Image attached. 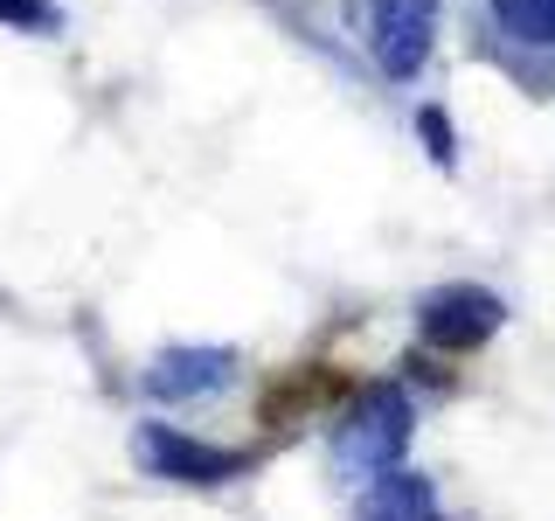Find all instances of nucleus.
I'll use <instances>...</instances> for the list:
<instances>
[{
  "mask_svg": "<svg viewBox=\"0 0 555 521\" xmlns=\"http://www.w3.org/2000/svg\"><path fill=\"white\" fill-rule=\"evenodd\" d=\"M340 22L382 77L410 84L424 69L430 42H438V0H347Z\"/></svg>",
  "mask_w": 555,
  "mask_h": 521,
  "instance_id": "obj_1",
  "label": "nucleus"
},
{
  "mask_svg": "<svg viewBox=\"0 0 555 521\" xmlns=\"http://www.w3.org/2000/svg\"><path fill=\"white\" fill-rule=\"evenodd\" d=\"M230 369H236L230 347H173L146 369V390L167 396V404H188V396H216L230 382Z\"/></svg>",
  "mask_w": 555,
  "mask_h": 521,
  "instance_id": "obj_5",
  "label": "nucleus"
},
{
  "mask_svg": "<svg viewBox=\"0 0 555 521\" xmlns=\"http://www.w3.org/2000/svg\"><path fill=\"white\" fill-rule=\"evenodd\" d=\"M139 459H146V473L181 480V486H222V480L250 473V452L202 445V439H188V431H173V424H146V431H139Z\"/></svg>",
  "mask_w": 555,
  "mask_h": 521,
  "instance_id": "obj_4",
  "label": "nucleus"
},
{
  "mask_svg": "<svg viewBox=\"0 0 555 521\" xmlns=\"http://www.w3.org/2000/svg\"><path fill=\"white\" fill-rule=\"evenodd\" d=\"M354 521H444L438 508V486H430L424 473H382L369 494H361V514Z\"/></svg>",
  "mask_w": 555,
  "mask_h": 521,
  "instance_id": "obj_6",
  "label": "nucleus"
},
{
  "mask_svg": "<svg viewBox=\"0 0 555 521\" xmlns=\"http://www.w3.org/2000/svg\"><path fill=\"white\" fill-rule=\"evenodd\" d=\"M416 431V410L403 390H389V382H375V390H361L354 404H347L340 431H334V459L347 466V473H389L396 459H403Z\"/></svg>",
  "mask_w": 555,
  "mask_h": 521,
  "instance_id": "obj_2",
  "label": "nucleus"
},
{
  "mask_svg": "<svg viewBox=\"0 0 555 521\" xmlns=\"http://www.w3.org/2000/svg\"><path fill=\"white\" fill-rule=\"evenodd\" d=\"M416 132L430 139V161H438V167H451V161H459V147H451V126H444V112H424V118H416Z\"/></svg>",
  "mask_w": 555,
  "mask_h": 521,
  "instance_id": "obj_9",
  "label": "nucleus"
},
{
  "mask_svg": "<svg viewBox=\"0 0 555 521\" xmlns=\"http://www.w3.org/2000/svg\"><path fill=\"white\" fill-rule=\"evenodd\" d=\"M0 22H22V28H56V8H49V0H0Z\"/></svg>",
  "mask_w": 555,
  "mask_h": 521,
  "instance_id": "obj_8",
  "label": "nucleus"
},
{
  "mask_svg": "<svg viewBox=\"0 0 555 521\" xmlns=\"http://www.w3.org/2000/svg\"><path fill=\"white\" fill-rule=\"evenodd\" d=\"M493 14H500L507 35H520V42L555 49V0H493Z\"/></svg>",
  "mask_w": 555,
  "mask_h": 521,
  "instance_id": "obj_7",
  "label": "nucleus"
},
{
  "mask_svg": "<svg viewBox=\"0 0 555 521\" xmlns=\"http://www.w3.org/2000/svg\"><path fill=\"white\" fill-rule=\"evenodd\" d=\"M416 327H424L430 347L465 355V347L493 341L500 327H507V306H500V292H486V285H438L424 306H416Z\"/></svg>",
  "mask_w": 555,
  "mask_h": 521,
  "instance_id": "obj_3",
  "label": "nucleus"
}]
</instances>
